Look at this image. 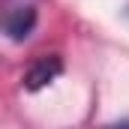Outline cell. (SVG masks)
Masks as SVG:
<instances>
[{
	"label": "cell",
	"instance_id": "3957f363",
	"mask_svg": "<svg viewBox=\"0 0 129 129\" xmlns=\"http://www.w3.org/2000/svg\"><path fill=\"white\" fill-rule=\"evenodd\" d=\"M123 15H126V18H129V6H126V12H123Z\"/></svg>",
	"mask_w": 129,
	"mask_h": 129
},
{
	"label": "cell",
	"instance_id": "7a4b0ae2",
	"mask_svg": "<svg viewBox=\"0 0 129 129\" xmlns=\"http://www.w3.org/2000/svg\"><path fill=\"white\" fill-rule=\"evenodd\" d=\"M60 72H63V60L57 57V54H42V57H36L30 66H27V72H24V90H42V87H48L54 78H60Z\"/></svg>",
	"mask_w": 129,
	"mask_h": 129
},
{
	"label": "cell",
	"instance_id": "6da1fadb",
	"mask_svg": "<svg viewBox=\"0 0 129 129\" xmlns=\"http://www.w3.org/2000/svg\"><path fill=\"white\" fill-rule=\"evenodd\" d=\"M36 21H39V12L33 3H9V9L3 12V33L12 39V42H24L33 30H36Z\"/></svg>",
	"mask_w": 129,
	"mask_h": 129
}]
</instances>
